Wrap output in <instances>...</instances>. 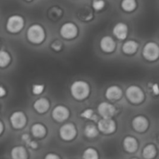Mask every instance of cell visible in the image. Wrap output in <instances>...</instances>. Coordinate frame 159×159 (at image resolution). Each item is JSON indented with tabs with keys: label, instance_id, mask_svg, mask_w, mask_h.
Returning a JSON list of instances; mask_svg holds the SVG:
<instances>
[{
	"label": "cell",
	"instance_id": "obj_12",
	"mask_svg": "<svg viewBox=\"0 0 159 159\" xmlns=\"http://www.w3.org/2000/svg\"><path fill=\"white\" fill-rule=\"evenodd\" d=\"M10 123L14 129H21L26 124V117L22 112H15L10 116Z\"/></svg>",
	"mask_w": 159,
	"mask_h": 159
},
{
	"label": "cell",
	"instance_id": "obj_17",
	"mask_svg": "<svg viewBox=\"0 0 159 159\" xmlns=\"http://www.w3.org/2000/svg\"><path fill=\"white\" fill-rule=\"evenodd\" d=\"M139 48V44L134 41V40H129V41H126L123 46H122V51L125 53V54H128V55H131V54H134L137 49Z\"/></svg>",
	"mask_w": 159,
	"mask_h": 159
},
{
	"label": "cell",
	"instance_id": "obj_32",
	"mask_svg": "<svg viewBox=\"0 0 159 159\" xmlns=\"http://www.w3.org/2000/svg\"><path fill=\"white\" fill-rule=\"evenodd\" d=\"M46 158L47 159H50V158L58 159L59 158V157H58V156H55V155H52V154H49V155H47V156H46Z\"/></svg>",
	"mask_w": 159,
	"mask_h": 159
},
{
	"label": "cell",
	"instance_id": "obj_35",
	"mask_svg": "<svg viewBox=\"0 0 159 159\" xmlns=\"http://www.w3.org/2000/svg\"><path fill=\"white\" fill-rule=\"evenodd\" d=\"M3 128H4V127H3V124H2V122L0 121V134L3 132Z\"/></svg>",
	"mask_w": 159,
	"mask_h": 159
},
{
	"label": "cell",
	"instance_id": "obj_1",
	"mask_svg": "<svg viewBox=\"0 0 159 159\" xmlns=\"http://www.w3.org/2000/svg\"><path fill=\"white\" fill-rule=\"evenodd\" d=\"M89 86L85 81L78 80L74 82L71 86V94L75 99L78 101L86 99L89 94Z\"/></svg>",
	"mask_w": 159,
	"mask_h": 159
},
{
	"label": "cell",
	"instance_id": "obj_7",
	"mask_svg": "<svg viewBox=\"0 0 159 159\" xmlns=\"http://www.w3.org/2000/svg\"><path fill=\"white\" fill-rule=\"evenodd\" d=\"M75 135H76L75 127L71 123L64 124L60 129V136L64 141H72L73 139H75Z\"/></svg>",
	"mask_w": 159,
	"mask_h": 159
},
{
	"label": "cell",
	"instance_id": "obj_3",
	"mask_svg": "<svg viewBox=\"0 0 159 159\" xmlns=\"http://www.w3.org/2000/svg\"><path fill=\"white\" fill-rule=\"evenodd\" d=\"M126 96L128 100L135 104L141 103L144 101V92L143 89L135 85L129 86L126 90Z\"/></svg>",
	"mask_w": 159,
	"mask_h": 159
},
{
	"label": "cell",
	"instance_id": "obj_27",
	"mask_svg": "<svg viewBox=\"0 0 159 159\" xmlns=\"http://www.w3.org/2000/svg\"><path fill=\"white\" fill-rule=\"evenodd\" d=\"M81 117L86 118V119H92L94 117V112L92 109H86L80 114Z\"/></svg>",
	"mask_w": 159,
	"mask_h": 159
},
{
	"label": "cell",
	"instance_id": "obj_16",
	"mask_svg": "<svg viewBox=\"0 0 159 159\" xmlns=\"http://www.w3.org/2000/svg\"><path fill=\"white\" fill-rule=\"evenodd\" d=\"M123 147L128 153H134L138 149V141L132 136H127L123 141Z\"/></svg>",
	"mask_w": 159,
	"mask_h": 159
},
{
	"label": "cell",
	"instance_id": "obj_25",
	"mask_svg": "<svg viewBox=\"0 0 159 159\" xmlns=\"http://www.w3.org/2000/svg\"><path fill=\"white\" fill-rule=\"evenodd\" d=\"M83 157L86 159H97L99 157L98 153L93 148H88L84 151Z\"/></svg>",
	"mask_w": 159,
	"mask_h": 159
},
{
	"label": "cell",
	"instance_id": "obj_10",
	"mask_svg": "<svg viewBox=\"0 0 159 159\" xmlns=\"http://www.w3.org/2000/svg\"><path fill=\"white\" fill-rule=\"evenodd\" d=\"M132 128L137 132H144L149 126L147 118L143 116H137L132 119Z\"/></svg>",
	"mask_w": 159,
	"mask_h": 159
},
{
	"label": "cell",
	"instance_id": "obj_33",
	"mask_svg": "<svg viewBox=\"0 0 159 159\" xmlns=\"http://www.w3.org/2000/svg\"><path fill=\"white\" fill-rule=\"evenodd\" d=\"M29 146L32 147L33 149H35V148H37V143L35 142H30L29 143Z\"/></svg>",
	"mask_w": 159,
	"mask_h": 159
},
{
	"label": "cell",
	"instance_id": "obj_36",
	"mask_svg": "<svg viewBox=\"0 0 159 159\" xmlns=\"http://www.w3.org/2000/svg\"><path fill=\"white\" fill-rule=\"evenodd\" d=\"M27 1H31V0H27Z\"/></svg>",
	"mask_w": 159,
	"mask_h": 159
},
{
	"label": "cell",
	"instance_id": "obj_31",
	"mask_svg": "<svg viewBox=\"0 0 159 159\" xmlns=\"http://www.w3.org/2000/svg\"><path fill=\"white\" fill-rule=\"evenodd\" d=\"M6 89L2 87V86H0V98L1 97H3V96H5L6 95Z\"/></svg>",
	"mask_w": 159,
	"mask_h": 159
},
{
	"label": "cell",
	"instance_id": "obj_5",
	"mask_svg": "<svg viewBox=\"0 0 159 159\" xmlns=\"http://www.w3.org/2000/svg\"><path fill=\"white\" fill-rule=\"evenodd\" d=\"M24 25V20L23 18L19 16V15H13L8 18L7 21V29L10 33H18L20 32Z\"/></svg>",
	"mask_w": 159,
	"mask_h": 159
},
{
	"label": "cell",
	"instance_id": "obj_6",
	"mask_svg": "<svg viewBox=\"0 0 159 159\" xmlns=\"http://www.w3.org/2000/svg\"><path fill=\"white\" fill-rule=\"evenodd\" d=\"M98 129L104 134H111L116 131V124L112 119V117H109V118L102 117V119H101L98 122Z\"/></svg>",
	"mask_w": 159,
	"mask_h": 159
},
{
	"label": "cell",
	"instance_id": "obj_24",
	"mask_svg": "<svg viewBox=\"0 0 159 159\" xmlns=\"http://www.w3.org/2000/svg\"><path fill=\"white\" fill-rule=\"evenodd\" d=\"M10 61L9 54L5 50H0V67H6Z\"/></svg>",
	"mask_w": 159,
	"mask_h": 159
},
{
	"label": "cell",
	"instance_id": "obj_28",
	"mask_svg": "<svg viewBox=\"0 0 159 159\" xmlns=\"http://www.w3.org/2000/svg\"><path fill=\"white\" fill-rule=\"evenodd\" d=\"M43 90H44V86L43 85H34L33 88H32V91L35 95L41 94L43 92Z\"/></svg>",
	"mask_w": 159,
	"mask_h": 159
},
{
	"label": "cell",
	"instance_id": "obj_18",
	"mask_svg": "<svg viewBox=\"0 0 159 159\" xmlns=\"http://www.w3.org/2000/svg\"><path fill=\"white\" fill-rule=\"evenodd\" d=\"M34 110L39 113V114H43L45 112H47L49 108V102L46 98H41L37 101L34 102Z\"/></svg>",
	"mask_w": 159,
	"mask_h": 159
},
{
	"label": "cell",
	"instance_id": "obj_22",
	"mask_svg": "<svg viewBox=\"0 0 159 159\" xmlns=\"http://www.w3.org/2000/svg\"><path fill=\"white\" fill-rule=\"evenodd\" d=\"M84 133H85V135H86L88 138L92 139V138L97 137V135H98V133H99V129H98V128H97L95 125H93V124H89V125L86 126L85 130H84Z\"/></svg>",
	"mask_w": 159,
	"mask_h": 159
},
{
	"label": "cell",
	"instance_id": "obj_21",
	"mask_svg": "<svg viewBox=\"0 0 159 159\" xmlns=\"http://www.w3.org/2000/svg\"><path fill=\"white\" fill-rule=\"evenodd\" d=\"M157 155V148L153 144L146 145L143 150V157L144 158H154Z\"/></svg>",
	"mask_w": 159,
	"mask_h": 159
},
{
	"label": "cell",
	"instance_id": "obj_4",
	"mask_svg": "<svg viewBox=\"0 0 159 159\" xmlns=\"http://www.w3.org/2000/svg\"><path fill=\"white\" fill-rule=\"evenodd\" d=\"M143 56L149 61H155L159 58V47L155 42H148L143 49Z\"/></svg>",
	"mask_w": 159,
	"mask_h": 159
},
{
	"label": "cell",
	"instance_id": "obj_2",
	"mask_svg": "<svg viewBox=\"0 0 159 159\" xmlns=\"http://www.w3.org/2000/svg\"><path fill=\"white\" fill-rule=\"evenodd\" d=\"M27 38L30 42L34 44H40L45 38V31L42 26L38 24H34L29 27L27 31Z\"/></svg>",
	"mask_w": 159,
	"mask_h": 159
},
{
	"label": "cell",
	"instance_id": "obj_14",
	"mask_svg": "<svg viewBox=\"0 0 159 159\" xmlns=\"http://www.w3.org/2000/svg\"><path fill=\"white\" fill-rule=\"evenodd\" d=\"M128 32H129V28H128L127 24L124 22H118L113 28L114 35L117 39H120V40H124L127 37Z\"/></svg>",
	"mask_w": 159,
	"mask_h": 159
},
{
	"label": "cell",
	"instance_id": "obj_26",
	"mask_svg": "<svg viewBox=\"0 0 159 159\" xmlns=\"http://www.w3.org/2000/svg\"><path fill=\"white\" fill-rule=\"evenodd\" d=\"M105 6V2L103 0H93L92 7L95 10H102Z\"/></svg>",
	"mask_w": 159,
	"mask_h": 159
},
{
	"label": "cell",
	"instance_id": "obj_13",
	"mask_svg": "<svg viewBox=\"0 0 159 159\" xmlns=\"http://www.w3.org/2000/svg\"><path fill=\"white\" fill-rule=\"evenodd\" d=\"M100 47L102 51H104L106 53H111L116 49V43L111 36L106 35L102 38V40L100 42Z\"/></svg>",
	"mask_w": 159,
	"mask_h": 159
},
{
	"label": "cell",
	"instance_id": "obj_9",
	"mask_svg": "<svg viewBox=\"0 0 159 159\" xmlns=\"http://www.w3.org/2000/svg\"><path fill=\"white\" fill-rule=\"evenodd\" d=\"M60 33L63 38L72 39L77 34V27L72 22H66L61 27Z\"/></svg>",
	"mask_w": 159,
	"mask_h": 159
},
{
	"label": "cell",
	"instance_id": "obj_30",
	"mask_svg": "<svg viewBox=\"0 0 159 159\" xmlns=\"http://www.w3.org/2000/svg\"><path fill=\"white\" fill-rule=\"evenodd\" d=\"M61 41H59V40H56V41H54L52 44H51V48L54 49V50H56V51H59V50H61Z\"/></svg>",
	"mask_w": 159,
	"mask_h": 159
},
{
	"label": "cell",
	"instance_id": "obj_15",
	"mask_svg": "<svg viewBox=\"0 0 159 159\" xmlns=\"http://www.w3.org/2000/svg\"><path fill=\"white\" fill-rule=\"evenodd\" d=\"M122 94H123V91L121 88L116 85L109 87L105 91V97L107 100H110V101L119 100L122 97Z\"/></svg>",
	"mask_w": 159,
	"mask_h": 159
},
{
	"label": "cell",
	"instance_id": "obj_19",
	"mask_svg": "<svg viewBox=\"0 0 159 159\" xmlns=\"http://www.w3.org/2000/svg\"><path fill=\"white\" fill-rule=\"evenodd\" d=\"M11 157L14 159H26L27 153L24 147L17 146L11 150Z\"/></svg>",
	"mask_w": 159,
	"mask_h": 159
},
{
	"label": "cell",
	"instance_id": "obj_20",
	"mask_svg": "<svg viewBox=\"0 0 159 159\" xmlns=\"http://www.w3.org/2000/svg\"><path fill=\"white\" fill-rule=\"evenodd\" d=\"M32 134L36 138H42L46 135V128L42 124H34L31 128Z\"/></svg>",
	"mask_w": 159,
	"mask_h": 159
},
{
	"label": "cell",
	"instance_id": "obj_11",
	"mask_svg": "<svg viewBox=\"0 0 159 159\" xmlns=\"http://www.w3.org/2000/svg\"><path fill=\"white\" fill-rule=\"evenodd\" d=\"M52 117L57 122H62L69 117V110L65 106L58 105L52 111Z\"/></svg>",
	"mask_w": 159,
	"mask_h": 159
},
{
	"label": "cell",
	"instance_id": "obj_8",
	"mask_svg": "<svg viewBox=\"0 0 159 159\" xmlns=\"http://www.w3.org/2000/svg\"><path fill=\"white\" fill-rule=\"evenodd\" d=\"M116 112V110L115 106L109 102H103L98 105V113L103 118L113 117L115 116Z\"/></svg>",
	"mask_w": 159,
	"mask_h": 159
},
{
	"label": "cell",
	"instance_id": "obj_29",
	"mask_svg": "<svg viewBox=\"0 0 159 159\" xmlns=\"http://www.w3.org/2000/svg\"><path fill=\"white\" fill-rule=\"evenodd\" d=\"M149 89L151 92L155 95H159V86L157 83H150L149 84Z\"/></svg>",
	"mask_w": 159,
	"mask_h": 159
},
{
	"label": "cell",
	"instance_id": "obj_34",
	"mask_svg": "<svg viewBox=\"0 0 159 159\" xmlns=\"http://www.w3.org/2000/svg\"><path fill=\"white\" fill-rule=\"evenodd\" d=\"M21 137H22V138H21L22 141H24V142H29V136H28L27 134H24V135H22Z\"/></svg>",
	"mask_w": 159,
	"mask_h": 159
},
{
	"label": "cell",
	"instance_id": "obj_23",
	"mask_svg": "<svg viewBox=\"0 0 159 159\" xmlns=\"http://www.w3.org/2000/svg\"><path fill=\"white\" fill-rule=\"evenodd\" d=\"M121 7L127 12H131L137 7V2L136 0H122Z\"/></svg>",
	"mask_w": 159,
	"mask_h": 159
}]
</instances>
